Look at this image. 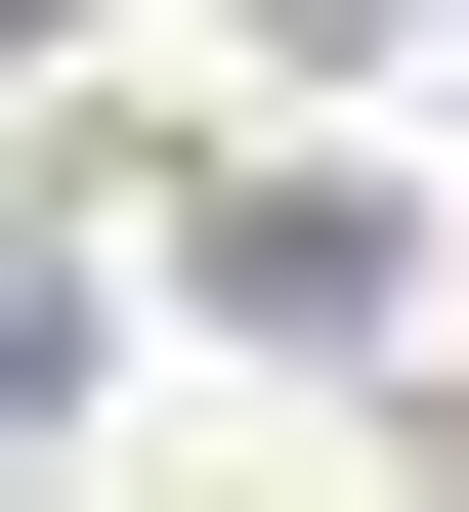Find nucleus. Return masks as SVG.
<instances>
[{"instance_id":"f257e3e1","label":"nucleus","mask_w":469,"mask_h":512,"mask_svg":"<svg viewBox=\"0 0 469 512\" xmlns=\"http://www.w3.org/2000/svg\"><path fill=\"white\" fill-rule=\"evenodd\" d=\"M0 384H43V299H0Z\"/></svg>"}]
</instances>
